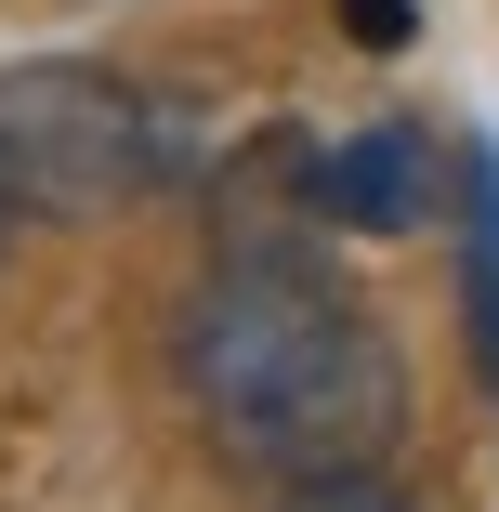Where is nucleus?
Listing matches in <instances>:
<instances>
[{
  "instance_id": "1",
  "label": "nucleus",
  "mask_w": 499,
  "mask_h": 512,
  "mask_svg": "<svg viewBox=\"0 0 499 512\" xmlns=\"http://www.w3.org/2000/svg\"><path fill=\"white\" fill-rule=\"evenodd\" d=\"M171 368L211 421V447L276 486L381 473L408 447V355L303 237H224L211 289L171 329Z\"/></svg>"
},
{
  "instance_id": "2",
  "label": "nucleus",
  "mask_w": 499,
  "mask_h": 512,
  "mask_svg": "<svg viewBox=\"0 0 499 512\" xmlns=\"http://www.w3.org/2000/svg\"><path fill=\"white\" fill-rule=\"evenodd\" d=\"M158 171H171L158 106L119 66H79V53L0 66V184H14L40 224H119Z\"/></svg>"
},
{
  "instance_id": "3",
  "label": "nucleus",
  "mask_w": 499,
  "mask_h": 512,
  "mask_svg": "<svg viewBox=\"0 0 499 512\" xmlns=\"http://www.w3.org/2000/svg\"><path fill=\"white\" fill-rule=\"evenodd\" d=\"M303 197H316V224H355V237H408L447 211V132L421 119H368L342 145L303 158Z\"/></svg>"
},
{
  "instance_id": "4",
  "label": "nucleus",
  "mask_w": 499,
  "mask_h": 512,
  "mask_svg": "<svg viewBox=\"0 0 499 512\" xmlns=\"http://www.w3.org/2000/svg\"><path fill=\"white\" fill-rule=\"evenodd\" d=\"M447 224H460V342H473V381L499 394V145L486 132L447 145Z\"/></svg>"
},
{
  "instance_id": "5",
  "label": "nucleus",
  "mask_w": 499,
  "mask_h": 512,
  "mask_svg": "<svg viewBox=\"0 0 499 512\" xmlns=\"http://www.w3.org/2000/svg\"><path fill=\"white\" fill-rule=\"evenodd\" d=\"M276 512H408L381 473H303V486H276Z\"/></svg>"
},
{
  "instance_id": "6",
  "label": "nucleus",
  "mask_w": 499,
  "mask_h": 512,
  "mask_svg": "<svg viewBox=\"0 0 499 512\" xmlns=\"http://www.w3.org/2000/svg\"><path fill=\"white\" fill-rule=\"evenodd\" d=\"M342 14H355V40H368V53H394V40H408V0H342Z\"/></svg>"
},
{
  "instance_id": "7",
  "label": "nucleus",
  "mask_w": 499,
  "mask_h": 512,
  "mask_svg": "<svg viewBox=\"0 0 499 512\" xmlns=\"http://www.w3.org/2000/svg\"><path fill=\"white\" fill-rule=\"evenodd\" d=\"M14 224H27V197H14V184H0V263H14Z\"/></svg>"
}]
</instances>
